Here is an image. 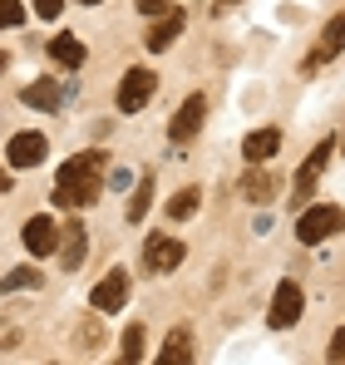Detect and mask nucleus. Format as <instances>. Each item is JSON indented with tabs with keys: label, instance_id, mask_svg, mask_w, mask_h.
I'll return each instance as SVG.
<instances>
[{
	"label": "nucleus",
	"instance_id": "nucleus-1",
	"mask_svg": "<svg viewBox=\"0 0 345 365\" xmlns=\"http://www.w3.org/2000/svg\"><path fill=\"white\" fill-rule=\"evenodd\" d=\"M99 192H104V153H79V158L59 163V178H55L59 207H94Z\"/></svg>",
	"mask_w": 345,
	"mask_h": 365
},
{
	"label": "nucleus",
	"instance_id": "nucleus-2",
	"mask_svg": "<svg viewBox=\"0 0 345 365\" xmlns=\"http://www.w3.org/2000/svg\"><path fill=\"white\" fill-rule=\"evenodd\" d=\"M341 227H345V212L336 207V202H321V207H306V212H301V222H296V242L316 247V242H326V237H336Z\"/></svg>",
	"mask_w": 345,
	"mask_h": 365
},
{
	"label": "nucleus",
	"instance_id": "nucleus-3",
	"mask_svg": "<svg viewBox=\"0 0 345 365\" xmlns=\"http://www.w3.org/2000/svg\"><path fill=\"white\" fill-rule=\"evenodd\" d=\"M336 148H341L336 138H321V143L306 153V163L296 168V182H291V202H296V207H301V202H311V192H316V178L326 173V163H331V153H336Z\"/></svg>",
	"mask_w": 345,
	"mask_h": 365
},
{
	"label": "nucleus",
	"instance_id": "nucleus-4",
	"mask_svg": "<svg viewBox=\"0 0 345 365\" xmlns=\"http://www.w3.org/2000/svg\"><path fill=\"white\" fill-rule=\"evenodd\" d=\"M153 89H158V74L153 69H123V79H118V94H114V104H118V114H138L148 99H153Z\"/></svg>",
	"mask_w": 345,
	"mask_h": 365
},
{
	"label": "nucleus",
	"instance_id": "nucleus-5",
	"mask_svg": "<svg viewBox=\"0 0 345 365\" xmlns=\"http://www.w3.org/2000/svg\"><path fill=\"white\" fill-rule=\"evenodd\" d=\"M202 119H207V99H202V94H187L182 109H177L172 123H168V138L172 143H192V138L202 133Z\"/></svg>",
	"mask_w": 345,
	"mask_h": 365
},
{
	"label": "nucleus",
	"instance_id": "nucleus-6",
	"mask_svg": "<svg viewBox=\"0 0 345 365\" xmlns=\"http://www.w3.org/2000/svg\"><path fill=\"white\" fill-rule=\"evenodd\" d=\"M128 292H133L128 272H123V267H114V272H109V277H104V282L89 292V306H94V311H104V316H109V311H123Z\"/></svg>",
	"mask_w": 345,
	"mask_h": 365
},
{
	"label": "nucleus",
	"instance_id": "nucleus-7",
	"mask_svg": "<svg viewBox=\"0 0 345 365\" xmlns=\"http://www.w3.org/2000/svg\"><path fill=\"white\" fill-rule=\"evenodd\" d=\"M341 50H345V10H336V15L326 20V30H321V45H316V50H311V60H306V74H311V69H321V64H331Z\"/></svg>",
	"mask_w": 345,
	"mask_h": 365
},
{
	"label": "nucleus",
	"instance_id": "nucleus-8",
	"mask_svg": "<svg viewBox=\"0 0 345 365\" xmlns=\"http://www.w3.org/2000/svg\"><path fill=\"white\" fill-rule=\"evenodd\" d=\"M59 227H64V222H55L50 212H35V217L25 222V247H30L35 257H50V252H59Z\"/></svg>",
	"mask_w": 345,
	"mask_h": 365
},
{
	"label": "nucleus",
	"instance_id": "nucleus-9",
	"mask_svg": "<svg viewBox=\"0 0 345 365\" xmlns=\"http://www.w3.org/2000/svg\"><path fill=\"white\" fill-rule=\"evenodd\" d=\"M5 163L10 168H40L45 163V133H15L10 138V148H5Z\"/></svg>",
	"mask_w": 345,
	"mask_h": 365
},
{
	"label": "nucleus",
	"instance_id": "nucleus-10",
	"mask_svg": "<svg viewBox=\"0 0 345 365\" xmlns=\"http://www.w3.org/2000/svg\"><path fill=\"white\" fill-rule=\"evenodd\" d=\"M177 262H182V242H177V237H163V232H158V237L143 242V267H148V272L163 277V272L177 267Z\"/></svg>",
	"mask_w": 345,
	"mask_h": 365
},
{
	"label": "nucleus",
	"instance_id": "nucleus-11",
	"mask_svg": "<svg viewBox=\"0 0 345 365\" xmlns=\"http://www.w3.org/2000/svg\"><path fill=\"white\" fill-rule=\"evenodd\" d=\"M267 321H272L277 331H287V326H296V321H301V287H296V282H282V287H277Z\"/></svg>",
	"mask_w": 345,
	"mask_h": 365
},
{
	"label": "nucleus",
	"instance_id": "nucleus-12",
	"mask_svg": "<svg viewBox=\"0 0 345 365\" xmlns=\"http://www.w3.org/2000/svg\"><path fill=\"white\" fill-rule=\"evenodd\" d=\"M84 252H89V232H84V222H64V227H59V262H64V267H79Z\"/></svg>",
	"mask_w": 345,
	"mask_h": 365
},
{
	"label": "nucleus",
	"instance_id": "nucleus-13",
	"mask_svg": "<svg viewBox=\"0 0 345 365\" xmlns=\"http://www.w3.org/2000/svg\"><path fill=\"white\" fill-rule=\"evenodd\" d=\"M277 148H282V128H257V133L242 138V158L247 163H267Z\"/></svg>",
	"mask_w": 345,
	"mask_h": 365
},
{
	"label": "nucleus",
	"instance_id": "nucleus-14",
	"mask_svg": "<svg viewBox=\"0 0 345 365\" xmlns=\"http://www.w3.org/2000/svg\"><path fill=\"white\" fill-rule=\"evenodd\" d=\"M277 192H282V182L272 178V173H267L262 163H257V168H252V173L242 178V197H247V202H257V207H267V202H272Z\"/></svg>",
	"mask_w": 345,
	"mask_h": 365
},
{
	"label": "nucleus",
	"instance_id": "nucleus-15",
	"mask_svg": "<svg viewBox=\"0 0 345 365\" xmlns=\"http://www.w3.org/2000/svg\"><path fill=\"white\" fill-rule=\"evenodd\" d=\"M182 25H187V20H182L177 10H168V15H158V20H153V30L143 35V45H148V50H168L172 40L182 35Z\"/></svg>",
	"mask_w": 345,
	"mask_h": 365
},
{
	"label": "nucleus",
	"instance_id": "nucleus-16",
	"mask_svg": "<svg viewBox=\"0 0 345 365\" xmlns=\"http://www.w3.org/2000/svg\"><path fill=\"white\" fill-rule=\"evenodd\" d=\"M50 55H55L64 69H84V45H79L74 35H55V40H50Z\"/></svg>",
	"mask_w": 345,
	"mask_h": 365
},
{
	"label": "nucleus",
	"instance_id": "nucleus-17",
	"mask_svg": "<svg viewBox=\"0 0 345 365\" xmlns=\"http://www.w3.org/2000/svg\"><path fill=\"white\" fill-rule=\"evenodd\" d=\"M158 361H163V365H187V361H192V336H187L182 326L163 341V356H158Z\"/></svg>",
	"mask_w": 345,
	"mask_h": 365
},
{
	"label": "nucleus",
	"instance_id": "nucleus-18",
	"mask_svg": "<svg viewBox=\"0 0 345 365\" xmlns=\"http://www.w3.org/2000/svg\"><path fill=\"white\" fill-rule=\"evenodd\" d=\"M30 109H55L59 104V84L55 79H35V84H25V94H20Z\"/></svg>",
	"mask_w": 345,
	"mask_h": 365
},
{
	"label": "nucleus",
	"instance_id": "nucleus-19",
	"mask_svg": "<svg viewBox=\"0 0 345 365\" xmlns=\"http://www.w3.org/2000/svg\"><path fill=\"white\" fill-rule=\"evenodd\" d=\"M197 202H202V187H182V192H177V197L168 202V217H172V222L192 217V212H197Z\"/></svg>",
	"mask_w": 345,
	"mask_h": 365
},
{
	"label": "nucleus",
	"instance_id": "nucleus-20",
	"mask_svg": "<svg viewBox=\"0 0 345 365\" xmlns=\"http://www.w3.org/2000/svg\"><path fill=\"white\" fill-rule=\"evenodd\" d=\"M30 287H40V267H15L0 282V292H30Z\"/></svg>",
	"mask_w": 345,
	"mask_h": 365
},
{
	"label": "nucleus",
	"instance_id": "nucleus-21",
	"mask_svg": "<svg viewBox=\"0 0 345 365\" xmlns=\"http://www.w3.org/2000/svg\"><path fill=\"white\" fill-rule=\"evenodd\" d=\"M148 207H153V178H143L133 187V202H128V222H143L148 217Z\"/></svg>",
	"mask_w": 345,
	"mask_h": 365
},
{
	"label": "nucleus",
	"instance_id": "nucleus-22",
	"mask_svg": "<svg viewBox=\"0 0 345 365\" xmlns=\"http://www.w3.org/2000/svg\"><path fill=\"white\" fill-rule=\"evenodd\" d=\"M118 361H143V326H128L123 331V351H118Z\"/></svg>",
	"mask_w": 345,
	"mask_h": 365
},
{
	"label": "nucleus",
	"instance_id": "nucleus-23",
	"mask_svg": "<svg viewBox=\"0 0 345 365\" xmlns=\"http://www.w3.org/2000/svg\"><path fill=\"white\" fill-rule=\"evenodd\" d=\"M25 20V10H20V0H0V30H15Z\"/></svg>",
	"mask_w": 345,
	"mask_h": 365
},
{
	"label": "nucleus",
	"instance_id": "nucleus-24",
	"mask_svg": "<svg viewBox=\"0 0 345 365\" xmlns=\"http://www.w3.org/2000/svg\"><path fill=\"white\" fill-rule=\"evenodd\" d=\"M59 10H64V0H35V15L40 20H55Z\"/></svg>",
	"mask_w": 345,
	"mask_h": 365
},
{
	"label": "nucleus",
	"instance_id": "nucleus-25",
	"mask_svg": "<svg viewBox=\"0 0 345 365\" xmlns=\"http://www.w3.org/2000/svg\"><path fill=\"white\" fill-rule=\"evenodd\" d=\"M331 361H345V331L331 336Z\"/></svg>",
	"mask_w": 345,
	"mask_h": 365
},
{
	"label": "nucleus",
	"instance_id": "nucleus-26",
	"mask_svg": "<svg viewBox=\"0 0 345 365\" xmlns=\"http://www.w3.org/2000/svg\"><path fill=\"white\" fill-rule=\"evenodd\" d=\"M138 10H143V15H163V10H168V0H138Z\"/></svg>",
	"mask_w": 345,
	"mask_h": 365
},
{
	"label": "nucleus",
	"instance_id": "nucleus-27",
	"mask_svg": "<svg viewBox=\"0 0 345 365\" xmlns=\"http://www.w3.org/2000/svg\"><path fill=\"white\" fill-rule=\"evenodd\" d=\"M0 192H10V173L5 168H0Z\"/></svg>",
	"mask_w": 345,
	"mask_h": 365
},
{
	"label": "nucleus",
	"instance_id": "nucleus-28",
	"mask_svg": "<svg viewBox=\"0 0 345 365\" xmlns=\"http://www.w3.org/2000/svg\"><path fill=\"white\" fill-rule=\"evenodd\" d=\"M79 5H99V0H79Z\"/></svg>",
	"mask_w": 345,
	"mask_h": 365
}]
</instances>
